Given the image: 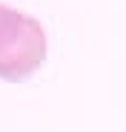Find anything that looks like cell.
Masks as SVG:
<instances>
[{"label":"cell","mask_w":126,"mask_h":132,"mask_svg":"<svg viewBox=\"0 0 126 132\" xmlns=\"http://www.w3.org/2000/svg\"><path fill=\"white\" fill-rule=\"evenodd\" d=\"M49 55V37L37 17L0 3V80L23 83Z\"/></svg>","instance_id":"1"}]
</instances>
